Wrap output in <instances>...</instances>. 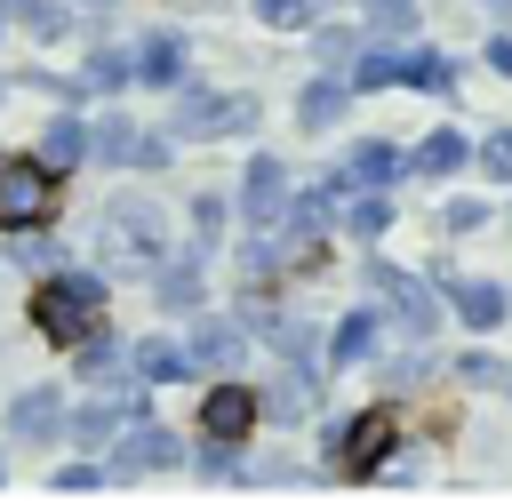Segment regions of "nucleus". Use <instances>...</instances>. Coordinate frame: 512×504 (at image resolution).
I'll return each mask as SVG.
<instances>
[{
	"label": "nucleus",
	"mask_w": 512,
	"mask_h": 504,
	"mask_svg": "<svg viewBox=\"0 0 512 504\" xmlns=\"http://www.w3.org/2000/svg\"><path fill=\"white\" fill-rule=\"evenodd\" d=\"M296 40H304V56H312L320 72H344V64H352V48H360V16H328V8H320Z\"/></svg>",
	"instance_id": "f704fd0d"
},
{
	"label": "nucleus",
	"mask_w": 512,
	"mask_h": 504,
	"mask_svg": "<svg viewBox=\"0 0 512 504\" xmlns=\"http://www.w3.org/2000/svg\"><path fill=\"white\" fill-rule=\"evenodd\" d=\"M192 392H200V416H192L200 440H232V448H248V440L264 432V416H256V384H248V376H208V384H192Z\"/></svg>",
	"instance_id": "dca6fc26"
},
{
	"label": "nucleus",
	"mask_w": 512,
	"mask_h": 504,
	"mask_svg": "<svg viewBox=\"0 0 512 504\" xmlns=\"http://www.w3.org/2000/svg\"><path fill=\"white\" fill-rule=\"evenodd\" d=\"M72 8H80V16H104V8H120V0H72Z\"/></svg>",
	"instance_id": "a18cd8bd"
},
{
	"label": "nucleus",
	"mask_w": 512,
	"mask_h": 504,
	"mask_svg": "<svg viewBox=\"0 0 512 504\" xmlns=\"http://www.w3.org/2000/svg\"><path fill=\"white\" fill-rule=\"evenodd\" d=\"M128 64H136V88H144V96H168V88H184V80L200 72V40H192L184 24H144V32L128 40Z\"/></svg>",
	"instance_id": "4468645a"
},
{
	"label": "nucleus",
	"mask_w": 512,
	"mask_h": 504,
	"mask_svg": "<svg viewBox=\"0 0 512 504\" xmlns=\"http://www.w3.org/2000/svg\"><path fill=\"white\" fill-rule=\"evenodd\" d=\"M256 384V416L272 424V432H296V424H312L320 416V400H328V376L312 368V360H272L264 376H248Z\"/></svg>",
	"instance_id": "f8f14e48"
},
{
	"label": "nucleus",
	"mask_w": 512,
	"mask_h": 504,
	"mask_svg": "<svg viewBox=\"0 0 512 504\" xmlns=\"http://www.w3.org/2000/svg\"><path fill=\"white\" fill-rule=\"evenodd\" d=\"M496 216H504V232H512V192H504V208H496Z\"/></svg>",
	"instance_id": "8fccbe9b"
},
{
	"label": "nucleus",
	"mask_w": 512,
	"mask_h": 504,
	"mask_svg": "<svg viewBox=\"0 0 512 504\" xmlns=\"http://www.w3.org/2000/svg\"><path fill=\"white\" fill-rule=\"evenodd\" d=\"M488 16H496V24H512V0H488Z\"/></svg>",
	"instance_id": "49530a36"
},
{
	"label": "nucleus",
	"mask_w": 512,
	"mask_h": 504,
	"mask_svg": "<svg viewBox=\"0 0 512 504\" xmlns=\"http://www.w3.org/2000/svg\"><path fill=\"white\" fill-rule=\"evenodd\" d=\"M184 480H200V488H248V448L184 432Z\"/></svg>",
	"instance_id": "7c9ffc66"
},
{
	"label": "nucleus",
	"mask_w": 512,
	"mask_h": 504,
	"mask_svg": "<svg viewBox=\"0 0 512 504\" xmlns=\"http://www.w3.org/2000/svg\"><path fill=\"white\" fill-rule=\"evenodd\" d=\"M256 352H272V360H312V368H320V320L296 312V304H280L272 328L256 336Z\"/></svg>",
	"instance_id": "c9c22d12"
},
{
	"label": "nucleus",
	"mask_w": 512,
	"mask_h": 504,
	"mask_svg": "<svg viewBox=\"0 0 512 504\" xmlns=\"http://www.w3.org/2000/svg\"><path fill=\"white\" fill-rule=\"evenodd\" d=\"M24 328H32L48 352H64V344H80V336L112 328V280H104L96 264L64 256L56 272H40V280H32V296H24Z\"/></svg>",
	"instance_id": "7ed1b4c3"
},
{
	"label": "nucleus",
	"mask_w": 512,
	"mask_h": 504,
	"mask_svg": "<svg viewBox=\"0 0 512 504\" xmlns=\"http://www.w3.org/2000/svg\"><path fill=\"white\" fill-rule=\"evenodd\" d=\"M8 24H16L32 48H64V40H72L88 16H80L72 0H16V16H8Z\"/></svg>",
	"instance_id": "e433bc0d"
},
{
	"label": "nucleus",
	"mask_w": 512,
	"mask_h": 504,
	"mask_svg": "<svg viewBox=\"0 0 512 504\" xmlns=\"http://www.w3.org/2000/svg\"><path fill=\"white\" fill-rule=\"evenodd\" d=\"M336 176L360 184V192H400V184H408V144H400V136H344Z\"/></svg>",
	"instance_id": "5701e85b"
},
{
	"label": "nucleus",
	"mask_w": 512,
	"mask_h": 504,
	"mask_svg": "<svg viewBox=\"0 0 512 504\" xmlns=\"http://www.w3.org/2000/svg\"><path fill=\"white\" fill-rule=\"evenodd\" d=\"M504 296H512V280H504Z\"/></svg>",
	"instance_id": "5fc2aeb1"
},
{
	"label": "nucleus",
	"mask_w": 512,
	"mask_h": 504,
	"mask_svg": "<svg viewBox=\"0 0 512 504\" xmlns=\"http://www.w3.org/2000/svg\"><path fill=\"white\" fill-rule=\"evenodd\" d=\"M424 32L416 40H360L352 64H344V88L352 96H392V88H416V64H424Z\"/></svg>",
	"instance_id": "f3484780"
},
{
	"label": "nucleus",
	"mask_w": 512,
	"mask_h": 504,
	"mask_svg": "<svg viewBox=\"0 0 512 504\" xmlns=\"http://www.w3.org/2000/svg\"><path fill=\"white\" fill-rule=\"evenodd\" d=\"M176 336H184L192 384H208V376H248V360H256V344L232 328V312H224V304H200L192 320H176Z\"/></svg>",
	"instance_id": "9b49d317"
},
{
	"label": "nucleus",
	"mask_w": 512,
	"mask_h": 504,
	"mask_svg": "<svg viewBox=\"0 0 512 504\" xmlns=\"http://www.w3.org/2000/svg\"><path fill=\"white\" fill-rule=\"evenodd\" d=\"M352 104H360V96L344 88V72H320V64H312V80L296 88V136H312V144L336 136V128L352 120Z\"/></svg>",
	"instance_id": "a878e982"
},
{
	"label": "nucleus",
	"mask_w": 512,
	"mask_h": 504,
	"mask_svg": "<svg viewBox=\"0 0 512 504\" xmlns=\"http://www.w3.org/2000/svg\"><path fill=\"white\" fill-rule=\"evenodd\" d=\"M368 376H376V392H384V400H400V408H408L416 392H432V384H440V352H432V344H392V336H384V344H376V360H368Z\"/></svg>",
	"instance_id": "b1692460"
},
{
	"label": "nucleus",
	"mask_w": 512,
	"mask_h": 504,
	"mask_svg": "<svg viewBox=\"0 0 512 504\" xmlns=\"http://www.w3.org/2000/svg\"><path fill=\"white\" fill-rule=\"evenodd\" d=\"M344 176L336 168H312V176H296L288 184V208H280V224L272 232H288V240H336V208H344Z\"/></svg>",
	"instance_id": "6ab92c4d"
},
{
	"label": "nucleus",
	"mask_w": 512,
	"mask_h": 504,
	"mask_svg": "<svg viewBox=\"0 0 512 504\" xmlns=\"http://www.w3.org/2000/svg\"><path fill=\"white\" fill-rule=\"evenodd\" d=\"M64 464H48V488L56 496H88V488H104V464L96 456H80V448H56Z\"/></svg>",
	"instance_id": "37998d69"
},
{
	"label": "nucleus",
	"mask_w": 512,
	"mask_h": 504,
	"mask_svg": "<svg viewBox=\"0 0 512 504\" xmlns=\"http://www.w3.org/2000/svg\"><path fill=\"white\" fill-rule=\"evenodd\" d=\"M184 144L160 128V120H136L128 96L120 104H88V168H112V176H160Z\"/></svg>",
	"instance_id": "423d86ee"
},
{
	"label": "nucleus",
	"mask_w": 512,
	"mask_h": 504,
	"mask_svg": "<svg viewBox=\"0 0 512 504\" xmlns=\"http://www.w3.org/2000/svg\"><path fill=\"white\" fill-rule=\"evenodd\" d=\"M248 488H320V472L288 448H264V456H248Z\"/></svg>",
	"instance_id": "79ce46f5"
},
{
	"label": "nucleus",
	"mask_w": 512,
	"mask_h": 504,
	"mask_svg": "<svg viewBox=\"0 0 512 504\" xmlns=\"http://www.w3.org/2000/svg\"><path fill=\"white\" fill-rule=\"evenodd\" d=\"M176 144H248L264 136V96L256 88H224V80H184L168 88V120H160Z\"/></svg>",
	"instance_id": "39448f33"
},
{
	"label": "nucleus",
	"mask_w": 512,
	"mask_h": 504,
	"mask_svg": "<svg viewBox=\"0 0 512 504\" xmlns=\"http://www.w3.org/2000/svg\"><path fill=\"white\" fill-rule=\"evenodd\" d=\"M72 72L88 80V96H96V104H120V96H136V64H128V40H104V32H96V40H88V56H80Z\"/></svg>",
	"instance_id": "cd10ccee"
},
{
	"label": "nucleus",
	"mask_w": 512,
	"mask_h": 504,
	"mask_svg": "<svg viewBox=\"0 0 512 504\" xmlns=\"http://www.w3.org/2000/svg\"><path fill=\"white\" fill-rule=\"evenodd\" d=\"M64 256H72V240H64L56 224H32V232H0V272H32V280H40V272H56Z\"/></svg>",
	"instance_id": "2f4dec72"
},
{
	"label": "nucleus",
	"mask_w": 512,
	"mask_h": 504,
	"mask_svg": "<svg viewBox=\"0 0 512 504\" xmlns=\"http://www.w3.org/2000/svg\"><path fill=\"white\" fill-rule=\"evenodd\" d=\"M184 248H200V256H216L224 248V232H232V192H216V184H200L192 200H184Z\"/></svg>",
	"instance_id": "72a5a7b5"
},
{
	"label": "nucleus",
	"mask_w": 512,
	"mask_h": 504,
	"mask_svg": "<svg viewBox=\"0 0 512 504\" xmlns=\"http://www.w3.org/2000/svg\"><path fill=\"white\" fill-rule=\"evenodd\" d=\"M376 344H384V312L360 296V304H344L336 320H320V376L336 384V376H352V368H368L376 360Z\"/></svg>",
	"instance_id": "a211bd4d"
},
{
	"label": "nucleus",
	"mask_w": 512,
	"mask_h": 504,
	"mask_svg": "<svg viewBox=\"0 0 512 504\" xmlns=\"http://www.w3.org/2000/svg\"><path fill=\"white\" fill-rule=\"evenodd\" d=\"M496 224V200L488 192H464V184H440V208H432V232L456 248V240H472V232H488Z\"/></svg>",
	"instance_id": "473e14b6"
},
{
	"label": "nucleus",
	"mask_w": 512,
	"mask_h": 504,
	"mask_svg": "<svg viewBox=\"0 0 512 504\" xmlns=\"http://www.w3.org/2000/svg\"><path fill=\"white\" fill-rule=\"evenodd\" d=\"M0 488H8V440H0Z\"/></svg>",
	"instance_id": "09e8293b"
},
{
	"label": "nucleus",
	"mask_w": 512,
	"mask_h": 504,
	"mask_svg": "<svg viewBox=\"0 0 512 504\" xmlns=\"http://www.w3.org/2000/svg\"><path fill=\"white\" fill-rule=\"evenodd\" d=\"M320 8H328V0H240V16H248L256 32H280V40H296Z\"/></svg>",
	"instance_id": "58836bf2"
},
{
	"label": "nucleus",
	"mask_w": 512,
	"mask_h": 504,
	"mask_svg": "<svg viewBox=\"0 0 512 504\" xmlns=\"http://www.w3.org/2000/svg\"><path fill=\"white\" fill-rule=\"evenodd\" d=\"M120 376H128V344H120V328H96V336L64 344V392H112Z\"/></svg>",
	"instance_id": "393cba45"
},
{
	"label": "nucleus",
	"mask_w": 512,
	"mask_h": 504,
	"mask_svg": "<svg viewBox=\"0 0 512 504\" xmlns=\"http://www.w3.org/2000/svg\"><path fill=\"white\" fill-rule=\"evenodd\" d=\"M464 80H472V56L464 48H424V64H416V96H432V104H456L464 96Z\"/></svg>",
	"instance_id": "4c0bfd02"
},
{
	"label": "nucleus",
	"mask_w": 512,
	"mask_h": 504,
	"mask_svg": "<svg viewBox=\"0 0 512 504\" xmlns=\"http://www.w3.org/2000/svg\"><path fill=\"white\" fill-rule=\"evenodd\" d=\"M360 296L384 312V336H392V344H440V336H448V312H440L432 280H424L416 264H392L384 240L360 248Z\"/></svg>",
	"instance_id": "20e7f679"
},
{
	"label": "nucleus",
	"mask_w": 512,
	"mask_h": 504,
	"mask_svg": "<svg viewBox=\"0 0 512 504\" xmlns=\"http://www.w3.org/2000/svg\"><path fill=\"white\" fill-rule=\"evenodd\" d=\"M144 296H152L160 320H192L200 304H216V256H200V248L176 240V248L144 272Z\"/></svg>",
	"instance_id": "9d476101"
},
{
	"label": "nucleus",
	"mask_w": 512,
	"mask_h": 504,
	"mask_svg": "<svg viewBox=\"0 0 512 504\" xmlns=\"http://www.w3.org/2000/svg\"><path fill=\"white\" fill-rule=\"evenodd\" d=\"M440 384L448 392H472V400H504L512 392V352L496 336H472V344L440 352Z\"/></svg>",
	"instance_id": "aec40b11"
},
{
	"label": "nucleus",
	"mask_w": 512,
	"mask_h": 504,
	"mask_svg": "<svg viewBox=\"0 0 512 504\" xmlns=\"http://www.w3.org/2000/svg\"><path fill=\"white\" fill-rule=\"evenodd\" d=\"M8 96H16V80H8V64H0V112H8Z\"/></svg>",
	"instance_id": "de8ad7c7"
},
{
	"label": "nucleus",
	"mask_w": 512,
	"mask_h": 504,
	"mask_svg": "<svg viewBox=\"0 0 512 504\" xmlns=\"http://www.w3.org/2000/svg\"><path fill=\"white\" fill-rule=\"evenodd\" d=\"M120 344H128V376H136V384H152V392H192V360H184L176 320H160V328H144V336H120Z\"/></svg>",
	"instance_id": "4be33fe9"
},
{
	"label": "nucleus",
	"mask_w": 512,
	"mask_h": 504,
	"mask_svg": "<svg viewBox=\"0 0 512 504\" xmlns=\"http://www.w3.org/2000/svg\"><path fill=\"white\" fill-rule=\"evenodd\" d=\"M416 272L432 280V296H440V312L456 320V336H504V328H512V296H504V272H464L448 248H440V256H424Z\"/></svg>",
	"instance_id": "0eeeda50"
},
{
	"label": "nucleus",
	"mask_w": 512,
	"mask_h": 504,
	"mask_svg": "<svg viewBox=\"0 0 512 504\" xmlns=\"http://www.w3.org/2000/svg\"><path fill=\"white\" fill-rule=\"evenodd\" d=\"M400 448V400H352V408H320L312 416V472L328 480H376V464Z\"/></svg>",
	"instance_id": "f03ea898"
},
{
	"label": "nucleus",
	"mask_w": 512,
	"mask_h": 504,
	"mask_svg": "<svg viewBox=\"0 0 512 504\" xmlns=\"http://www.w3.org/2000/svg\"><path fill=\"white\" fill-rule=\"evenodd\" d=\"M64 216V176L40 168L32 152H0V232H32Z\"/></svg>",
	"instance_id": "1a4fd4ad"
},
{
	"label": "nucleus",
	"mask_w": 512,
	"mask_h": 504,
	"mask_svg": "<svg viewBox=\"0 0 512 504\" xmlns=\"http://www.w3.org/2000/svg\"><path fill=\"white\" fill-rule=\"evenodd\" d=\"M96 464H104V488L168 480V472H184V432L160 424V416H136V424H120V432L96 448Z\"/></svg>",
	"instance_id": "6e6552de"
},
{
	"label": "nucleus",
	"mask_w": 512,
	"mask_h": 504,
	"mask_svg": "<svg viewBox=\"0 0 512 504\" xmlns=\"http://www.w3.org/2000/svg\"><path fill=\"white\" fill-rule=\"evenodd\" d=\"M352 8H376V0H352Z\"/></svg>",
	"instance_id": "603ef678"
},
{
	"label": "nucleus",
	"mask_w": 512,
	"mask_h": 504,
	"mask_svg": "<svg viewBox=\"0 0 512 504\" xmlns=\"http://www.w3.org/2000/svg\"><path fill=\"white\" fill-rule=\"evenodd\" d=\"M424 32V8L416 0H376L360 8V40H416Z\"/></svg>",
	"instance_id": "a19ab883"
},
{
	"label": "nucleus",
	"mask_w": 512,
	"mask_h": 504,
	"mask_svg": "<svg viewBox=\"0 0 512 504\" xmlns=\"http://www.w3.org/2000/svg\"><path fill=\"white\" fill-rule=\"evenodd\" d=\"M480 8H488V0H480Z\"/></svg>",
	"instance_id": "6e6d98bb"
},
{
	"label": "nucleus",
	"mask_w": 512,
	"mask_h": 504,
	"mask_svg": "<svg viewBox=\"0 0 512 504\" xmlns=\"http://www.w3.org/2000/svg\"><path fill=\"white\" fill-rule=\"evenodd\" d=\"M0 440H8V448H40V456H56V448H64V376L16 384L8 408H0Z\"/></svg>",
	"instance_id": "ddd939ff"
},
{
	"label": "nucleus",
	"mask_w": 512,
	"mask_h": 504,
	"mask_svg": "<svg viewBox=\"0 0 512 504\" xmlns=\"http://www.w3.org/2000/svg\"><path fill=\"white\" fill-rule=\"evenodd\" d=\"M480 72H496V80H512V24H496V32L480 40Z\"/></svg>",
	"instance_id": "c03bdc74"
},
{
	"label": "nucleus",
	"mask_w": 512,
	"mask_h": 504,
	"mask_svg": "<svg viewBox=\"0 0 512 504\" xmlns=\"http://www.w3.org/2000/svg\"><path fill=\"white\" fill-rule=\"evenodd\" d=\"M0 16H16V0H0Z\"/></svg>",
	"instance_id": "3c124183"
},
{
	"label": "nucleus",
	"mask_w": 512,
	"mask_h": 504,
	"mask_svg": "<svg viewBox=\"0 0 512 504\" xmlns=\"http://www.w3.org/2000/svg\"><path fill=\"white\" fill-rule=\"evenodd\" d=\"M472 176V128L464 120H440V128H424L416 144H408V184H464Z\"/></svg>",
	"instance_id": "412c9836"
},
{
	"label": "nucleus",
	"mask_w": 512,
	"mask_h": 504,
	"mask_svg": "<svg viewBox=\"0 0 512 504\" xmlns=\"http://www.w3.org/2000/svg\"><path fill=\"white\" fill-rule=\"evenodd\" d=\"M472 176L496 184V192H512V120H496V128L472 136Z\"/></svg>",
	"instance_id": "ea45409f"
},
{
	"label": "nucleus",
	"mask_w": 512,
	"mask_h": 504,
	"mask_svg": "<svg viewBox=\"0 0 512 504\" xmlns=\"http://www.w3.org/2000/svg\"><path fill=\"white\" fill-rule=\"evenodd\" d=\"M0 40H8V16H0Z\"/></svg>",
	"instance_id": "864d4df0"
},
{
	"label": "nucleus",
	"mask_w": 512,
	"mask_h": 504,
	"mask_svg": "<svg viewBox=\"0 0 512 504\" xmlns=\"http://www.w3.org/2000/svg\"><path fill=\"white\" fill-rule=\"evenodd\" d=\"M32 160L56 168V176H80V168H88V112H64V104H56V112L40 120V136H32Z\"/></svg>",
	"instance_id": "bb28decb"
},
{
	"label": "nucleus",
	"mask_w": 512,
	"mask_h": 504,
	"mask_svg": "<svg viewBox=\"0 0 512 504\" xmlns=\"http://www.w3.org/2000/svg\"><path fill=\"white\" fill-rule=\"evenodd\" d=\"M288 184H296V168H288V152H272V144H256L248 160H240V176L224 184L232 192V224H280V208H288Z\"/></svg>",
	"instance_id": "2eb2a0df"
},
{
	"label": "nucleus",
	"mask_w": 512,
	"mask_h": 504,
	"mask_svg": "<svg viewBox=\"0 0 512 504\" xmlns=\"http://www.w3.org/2000/svg\"><path fill=\"white\" fill-rule=\"evenodd\" d=\"M392 224H400V192H344V208H336V240H360V248H376V240H392Z\"/></svg>",
	"instance_id": "c85d7f7f"
},
{
	"label": "nucleus",
	"mask_w": 512,
	"mask_h": 504,
	"mask_svg": "<svg viewBox=\"0 0 512 504\" xmlns=\"http://www.w3.org/2000/svg\"><path fill=\"white\" fill-rule=\"evenodd\" d=\"M112 432H120V408H112V392H64V448L96 456Z\"/></svg>",
	"instance_id": "c756f323"
},
{
	"label": "nucleus",
	"mask_w": 512,
	"mask_h": 504,
	"mask_svg": "<svg viewBox=\"0 0 512 504\" xmlns=\"http://www.w3.org/2000/svg\"><path fill=\"white\" fill-rule=\"evenodd\" d=\"M168 248H176L168 200H152L144 176H120V184L96 200V216H88V264H96L104 280H144Z\"/></svg>",
	"instance_id": "f257e3e1"
}]
</instances>
